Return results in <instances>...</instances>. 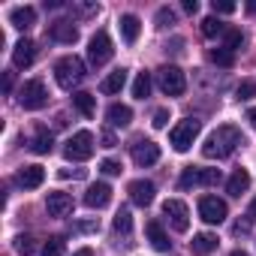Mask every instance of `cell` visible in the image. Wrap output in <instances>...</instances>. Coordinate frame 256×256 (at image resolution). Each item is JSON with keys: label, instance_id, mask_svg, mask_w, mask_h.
Instances as JSON below:
<instances>
[{"label": "cell", "instance_id": "obj_36", "mask_svg": "<svg viewBox=\"0 0 256 256\" xmlns=\"http://www.w3.org/2000/svg\"><path fill=\"white\" fill-rule=\"evenodd\" d=\"M157 24H160V28H169V24H175V12H172L169 6L157 10Z\"/></svg>", "mask_w": 256, "mask_h": 256}, {"label": "cell", "instance_id": "obj_33", "mask_svg": "<svg viewBox=\"0 0 256 256\" xmlns=\"http://www.w3.org/2000/svg\"><path fill=\"white\" fill-rule=\"evenodd\" d=\"M235 96L241 100V102H247V100H253L256 96V82H250V78H244L238 88H235Z\"/></svg>", "mask_w": 256, "mask_h": 256}, {"label": "cell", "instance_id": "obj_46", "mask_svg": "<svg viewBox=\"0 0 256 256\" xmlns=\"http://www.w3.org/2000/svg\"><path fill=\"white\" fill-rule=\"evenodd\" d=\"M247 120H250V124L256 126V108H250V112H247Z\"/></svg>", "mask_w": 256, "mask_h": 256}, {"label": "cell", "instance_id": "obj_3", "mask_svg": "<svg viewBox=\"0 0 256 256\" xmlns=\"http://www.w3.org/2000/svg\"><path fill=\"white\" fill-rule=\"evenodd\" d=\"M199 130H202V124H199L196 118H184V120H178V124L172 126V133H169V145H172L178 154H184V151H190V148H193V142H196Z\"/></svg>", "mask_w": 256, "mask_h": 256}, {"label": "cell", "instance_id": "obj_6", "mask_svg": "<svg viewBox=\"0 0 256 256\" xmlns=\"http://www.w3.org/2000/svg\"><path fill=\"white\" fill-rule=\"evenodd\" d=\"M94 151H96V145H94V133H88V130L72 133V136H70V142H66V148H64L66 160H72V163L90 160V157H94Z\"/></svg>", "mask_w": 256, "mask_h": 256}, {"label": "cell", "instance_id": "obj_9", "mask_svg": "<svg viewBox=\"0 0 256 256\" xmlns=\"http://www.w3.org/2000/svg\"><path fill=\"white\" fill-rule=\"evenodd\" d=\"M226 202L223 199H217V196H202L199 199V217L205 220V223H211V226H220L223 220H226Z\"/></svg>", "mask_w": 256, "mask_h": 256}, {"label": "cell", "instance_id": "obj_48", "mask_svg": "<svg viewBox=\"0 0 256 256\" xmlns=\"http://www.w3.org/2000/svg\"><path fill=\"white\" fill-rule=\"evenodd\" d=\"M247 12H256V0H253V4H247Z\"/></svg>", "mask_w": 256, "mask_h": 256}, {"label": "cell", "instance_id": "obj_40", "mask_svg": "<svg viewBox=\"0 0 256 256\" xmlns=\"http://www.w3.org/2000/svg\"><path fill=\"white\" fill-rule=\"evenodd\" d=\"M60 178H84V169H60Z\"/></svg>", "mask_w": 256, "mask_h": 256}, {"label": "cell", "instance_id": "obj_30", "mask_svg": "<svg viewBox=\"0 0 256 256\" xmlns=\"http://www.w3.org/2000/svg\"><path fill=\"white\" fill-rule=\"evenodd\" d=\"M64 250H66V238L64 235H52L46 241V247H42V256H64Z\"/></svg>", "mask_w": 256, "mask_h": 256}, {"label": "cell", "instance_id": "obj_28", "mask_svg": "<svg viewBox=\"0 0 256 256\" xmlns=\"http://www.w3.org/2000/svg\"><path fill=\"white\" fill-rule=\"evenodd\" d=\"M130 229H133V214H130V208H120V211L114 214V232L130 235Z\"/></svg>", "mask_w": 256, "mask_h": 256}, {"label": "cell", "instance_id": "obj_37", "mask_svg": "<svg viewBox=\"0 0 256 256\" xmlns=\"http://www.w3.org/2000/svg\"><path fill=\"white\" fill-rule=\"evenodd\" d=\"M100 172L102 175H120V163L118 160H102L100 163Z\"/></svg>", "mask_w": 256, "mask_h": 256}, {"label": "cell", "instance_id": "obj_22", "mask_svg": "<svg viewBox=\"0 0 256 256\" xmlns=\"http://www.w3.org/2000/svg\"><path fill=\"white\" fill-rule=\"evenodd\" d=\"M52 148H54V136L48 133V126H36V130H34V139H30V151H36V154H52Z\"/></svg>", "mask_w": 256, "mask_h": 256}, {"label": "cell", "instance_id": "obj_47", "mask_svg": "<svg viewBox=\"0 0 256 256\" xmlns=\"http://www.w3.org/2000/svg\"><path fill=\"white\" fill-rule=\"evenodd\" d=\"M229 256H250V253H247V250H232Z\"/></svg>", "mask_w": 256, "mask_h": 256}, {"label": "cell", "instance_id": "obj_14", "mask_svg": "<svg viewBox=\"0 0 256 256\" xmlns=\"http://www.w3.org/2000/svg\"><path fill=\"white\" fill-rule=\"evenodd\" d=\"M46 208H48L52 217H66V214H72V196L54 190V193L46 196Z\"/></svg>", "mask_w": 256, "mask_h": 256}, {"label": "cell", "instance_id": "obj_19", "mask_svg": "<svg viewBox=\"0 0 256 256\" xmlns=\"http://www.w3.org/2000/svg\"><path fill=\"white\" fill-rule=\"evenodd\" d=\"M10 24L18 28V30L34 28V24H36V10H34V6H16V10L10 12Z\"/></svg>", "mask_w": 256, "mask_h": 256}, {"label": "cell", "instance_id": "obj_29", "mask_svg": "<svg viewBox=\"0 0 256 256\" xmlns=\"http://www.w3.org/2000/svg\"><path fill=\"white\" fill-rule=\"evenodd\" d=\"M151 94V72H139L136 82H133V96L136 100H145Z\"/></svg>", "mask_w": 256, "mask_h": 256}, {"label": "cell", "instance_id": "obj_17", "mask_svg": "<svg viewBox=\"0 0 256 256\" xmlns=\"http://www.w3.org/2000/svg\"><path fill=\"white\" fill-rule=\"evenodd\" d=\"M106 120H108V126H130V120H133V108H130V106H124V102H112L108 112H106Z\"/></svg>", "mask_w": 256, "mask_h": 256}, {"label": "cell", "instance_id": "obj_21", "mask_svg": "<svg viewBox=\"0 0 256 256\" xmlns=\"http://www.w3.org/2000/svg\"><path fill=\"white\" fill-rule=\"evenodd\" d=\"M190 250H193V256H208V253H214V250H217V235H211V232L193 235Z\"/></svg>", "mask_w": 256, "mask_h": 256}, {"label": "cell", "instance_id": "obj_31", "mask_svg": "<svg viewBox=\"0 0 256 256\" xmlns=\"http://www.w3.org/2000/svg\"><path fill=\"white\" fill-rule=\"evenodd\" d=\"M223 40H226L223 46H226L229 52H238V48L244 46V34H241L238 28H226V34H223Z\"/></svg>", "mask_w": 256, "mask_h": 256}, {"label": "cell", "instance_id": "obj_34", "mask_svg": "<svg viewBox=\"0 0 256 256\" xmlns=\"http://www.w3.org/2000/svg\"><path fill=\"white\" fill-rule=\"evenodd\" d=\"M36 250V241H34V235H18L16 238V253H22V256H30Z\"/></svg>", "mask_w": 256, "mask_h": 256}, {"label": "cell", "instance_id": "obj_8", "mask_svg": "<svg viewBox=\"0 0 256 256\" xmlns=\"http://www.w3.org/2000/svg\"><path fill=\"white\" fill-rule=\"evenodd\" d=\"M112 54H114V48H112L108 34H106V30H96V34L90 36V42H88V60H90L94 66H102V64L112 60Z\"/></svg>", "mask_w": 256, "mask_h": 256}, {"label": "cell", "instance_id": "obj_25", "mask_svg": "<svg viewBox=\"0 0 256 256\" xmlns=\"http://www.w3.org/2000/svg\"><path fill=\"white\" fill-rule=\"evenodd\" d=\"M124 84H126V70H114V72H108L106 78H102V94H120L124 90Z\"/></svg>", "mask_w": 256, "mask_h": 256}, {"label": "cell", "instance_id": "obj_16", "mask_svg": "<svg viewBox=\"0 0 256 256\" xmlns=\"http://www.w3.org/2000/svg\"><path fill=\"white\" fill-rule=\"evenodd\" d=\"M145 235H148L151 247H154V250H160V253H166V250L172 247V241H169V235H166V229H163V223H160V220H148Z\"/></svg>", "mask_w": 256, "mask_h": 256}, {"label": "cell", "instance_id": "obj_4", "mask_svg": "<svg viewBox=\"0 0 256 256\" xmlns=\"http://www.w3.org/2000/svg\"><path fill=\"white\" fill-rule=\"evenodd\" d=\"M48 102V90H46V82L42 78H30L18 88V106L28 108V112H36Z\"/></svg>", "mask_w": 256, "mask_h": 256}, {"label": "cell", "instance_id": "obj_41", "mask_svg": "<svg viewBox=\"0 0 256 256\" xmlns=\"http://www.w3.org/2000/svg\"><path fill=\"white\" fill-rule=\"evenodd\" d=\"M114 145H118V139L112 136V130H106L102 133V148H114Z\"/></svg>", "mask_w": 256, "mask_h": 256}, {"label": "cell", "instance_id": "obj_35", "mask_svg": "<svg viewBox=\"0 0 256 256\" xmlns=\"http://www.w3.org/2000/svg\"><path fill=\"white\" fill-rule=\"evenodd\" d=\"M211 10H214V16H229V12H235V4L232 0H214Z\"/></svg>", "mask_w": 256, "mask_h": 256}, {"label": "cell", "instance_id": "obj_20", "mask_svg": "<svg viewBox=\"0 0 256 256\" xmlns=\"http://www.w3.org/2000/svg\"><path fill=\"white\" fill-rule=\"evenodd\" d=\"M42 181H46V169L36 166V163H34V166H24V169L18 172V184H22L24 190H36Z\"/></svg>", "mask_w": 256, "mask_h": 256}, {"label": "cell", "instance_id": "obj_23", "mask_svg": "<svg viewBox=\"0 0 256 256\" xmlns=\"http://www.w3.org/2000/svg\"><path fill=\"white\" fill-rule=\"evenodd\" d=\"M247 187H250V172L247 169H235L229 175V181H226V193L229 196H241V193H247Z\"/></svg>", "mask_w": 256, "mask_h": 256}, {"label": "cell", "instance_id": "obj_11", "mask_svg": "<svg viewBox=\"0 0 256 256\" xmlns=\"http://www.w3.org/2000/svg\"><path fill=\"white\" fill-rule=\"evenodd\" d=\"M157 160H160V145H157V142H151V139H136V142H133V163H136V166L148 169V166H154Z\"/></svg>", "mask_w": 256, "mask_h": 256}, {"label": "cell", "instance_id": "obj_18", "mask_svg": "<svg viewBox=\"0 0 256 256\" xmlns=\"http://www.w3.org/2000/svg\"><path fill=\"white\" fill-rule=\"evenodd\" d=\"M52 40H58V42H64V46H72V42L78 40V28H76L72 22L60 18V22L52 24Z\"/></svg>", "mask_w": 256, "mask_h": 256}, {"label": "cell", "instance_id": "obj_1", "mask_svg": "<svg viewBox=\"0 0 256 256\" xmlns=\"http://www.w3.org/2000/svg\"><path fill=\"white\" fill-rule=\"evenodd\" d=\"M238 145H244L241 130H238V126H232V124H223V126H217V130L205 139L202 154H205L208 160H223V157L235 154V148H238Z\"/></svg>", "mask_w": 256, "mask_h": 256}, {"label": "cell", "instance_id": "obj_26", "mask_svg": "<svg viewBox=\"0 0 256 256\" xmlns=\"http://www.w3.org/2000/svg\"><path fill=\"white\" fill-rule=\"evenodd\" d=\"M72 106H76L78 114H84V118H94V112H96V100H94V94H88V90L72 94Z\"/></svg>", "mask_w": 256, "mask_h": 256}, {"label": "cell", "instance_id": "obj_43", "mask_svg": "<svg viewBox=\"0 0 256 256\" xmlns=\"http://www.w3.org/2000/svg\"><path fill=\"white\" fill-rule=\"evenodd\" d=\"M4 90H6V94L12 90V72H4Z\"/></svg>", "mask_w": 256, "mask_h": 256}, {"label": "cell", "instance_id": "obj_45", "mask_svg": "<svg viewBox=\"0 0 256 256\" xmlns=\"http://www.w3.org/2000/svg\"><path fill=\"white\" fill-rule=\"evenodd\" d=\"M72 256H94V250H90V247H82V250H76Z\"/></svg>", "mask_w": 256, "mask_h": 256}, {"label": "cell", "instance_id": "obj_15", "mask_svg": "<svg viewBox=\"0 0 256 256\" xmlns=\"http://www.w3.org/2000/svg\"><path fill=\"white\" fill-rule=\"evenodd\" d=\"M34 58H36V42H30V40H18V42L12 46V66L24 70V66L34 64Z\"/></svg>", "mask_w": 256, "mask_h": 256}, {"label": "cell", "instance_id": "obj_32", "mask_svg": "<svg viewBox=\"0 0 256 256\" xmlns=\"http://www.w3.org/2000/svg\"><path fill=\"white\" fill-rule=\"evenodd\" d=\"M211 60H214L217 66H232V64H235V52H229L226 46H220V48L211 52Z\"/></svg>", "mask_w": 256, "mask_h": 256}, {"label": "cell", "instance_id": "obj_39", "mask_svg": "<svg viewBox=\"0 0 256 256\" xmlns=\"http://www.w3.org/2000/svg\"><path fill=\"white\" fill-rule=\"evenodd\" d=\"M250 226H253V220L247 217V220H238V223L232 226V232H235V235H247V232H250Z\"/></svg>", "mask_w": 256, "mask_h": 256}, {"label": "cell", "instance_id": "obj_44", "mask_svg": "<svg viewBox=\"0 0 256 256\" xmlns=\"http://www.w3.org/2000/svg\"><path fill=\"white\" fill-rule=\"evenodd\" d=\"M247 217L256 220V196H253V202H250V208H247Z\"/></svg>", "mask_w": 256, "mask_h": 256}, {"label": "cell", "instance_id": "obj_13", "mask_svg": "<svg viewBox=\"0 0 256 256\" xmlns=\"http://www.w3.org/2000/svg\"><path fill=\"white\" fill-rule=\"evenodd\" d=\"M108 202H112V187H108L106 181H96V184L88 187V193H84V205H88V208H96V211H100V208H106Z\"/></svg>", "mask_w": 256, "mask_h": 256}, {"label": "cell", "instance_id": "obj_27", "mask_svg": "<svg viewBox=\"0 0 256 256\" xmlns=\"http://www.w3.org/2000/svg\"><path fill=\"white\" fill-rule=\"evenodd\" d=\"M220 34H226V24H223L217 16H208V18H202V36L214 40V36H220Z\"/></svg>", "mask_w": 256, "mask_h": 256}, {"label": "cell", "instance_id": "obj_2", "mask_svg": "<svg viewBox=\"0 0 256 256\" xmlns=\"http://www.w3.org/2000/svg\"><path fill=\"white\" fill-rule=\"evenodd\" d=\"M54 78H58V84H60L64 90H72V88L82 84V78H84V60L76 58V54L60 58V60L54 64Z\"/></svg>", "mask_w": 256, "mask_h": 256}, {"label": "cell", "instance_id": "obj_7", "mask_svg": "<svg viewBox=\"0 0 256 256\" xmlns=\"http://www.w3.org/2000/svg\"><path fill=\"white\" fill-rule=\"evenodd\" d=\"M220 184V169H199V166H187L178 178V187L181 190H190V187H214Z\"/></svg>", "mask_w": 256, "mask_h": 256}, {"label": "cell", "instance_id": "obj_5", "mask_svg": "<svg viewBox=\"0 0 256 256\" xmlns=\"http://www.w3.org/2000/svg\"><path fill=\"white\" fill-rule=\"evenodd\" d=\"M157 84L166 96H181L187 90V78H184L181 66H175V64H166L157 70Z\"/></svg>", "mask_w": 256, "mask_h": 256}, {"label": "cell", "instance_id": "obj_38", "mask_svg": "<svg viewBox=\"0 0 256 256\" xmlns=\"http://www.w3.org/2000/svg\"><path fill=\"white\" fill-rule=\"evenodd\" d=\"M154 126H157V130H163V126L169 124V108H157L154 112V120H151Z\"/></svg>", "mask_w": 256, "mask_h": 256}, {"label": "cell", "instance_id": "obj_42", "mask_svg": "<svg viewBox=\"0 0 256 256\" xmlns=\"http://www.w3.org/2000/svg\"><path fill=\"white\" fill-rule=\"evenodd\" d=\"M184 12H199V4H196V0H184Z\"/></svg>", "mask_w": 256, "mask_h": 256}, {"label": "cell", "instance_id": "obj_10", "mask_svg": "<svg viewBox=\"0 0 256 256\" xmlns=\"http://www.w3.org/2000/svg\"><path fill=\"white\" fill-rule=\"evenodd\" d=\"M163 214L169 217V223H172L175 232H187L190 229V208L181 199H166L163 202Z\"/></svg>", "mask_w": 256, "mask_h": 256}, {"label": "cell", "instance_id": "obj_24", "mask_svg": "<svg viewBox=\"0 0 256 256\" xmlns=\"http://www.w3.org/2000/svg\"><path fill=\"white\" fill-rule=\"evenodd\" d=\"M120 36H124V42L126 46H133L136 40H139V30H142V22L136 18V16H120Z\"/></svg>", "mask_w": 256, "mask_h": 256}, {"label": "cell", "instance_id": "obj_12", "mask_svg": "<svg viewBox=\"0 0 256 256\" xmlns=\"http://www.w3.org/2000/svg\"><path fill=\"white\" fill-rule=\"evenodd\" d=\"M126 193H130L133 205H142V208H148V205L154 202V193H157V187H154L151 181L139 178V181H130V187H126Z\"/></svg>", "mask_w": 256, "mask_h": 256}]
</instances>
